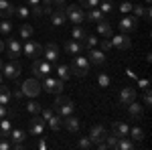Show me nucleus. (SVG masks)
<instances>
[{
  "instance_id": "f257e3e1",
  "label": "nucleus",
  "mask_w": 152,
  "mask_h": 150,
  "mask_svg": "<svg viewBox=\"0 0 152 150\" xmlns=\"http://www.w3.org/2000/svg\"><path fill=\"white\" fill-rule=\"evenodd\" d=\"M69 69H71V77H85L87 71H89V59L85 55H73V61L69 63Z\"/></svg>"
},
{
  "instance_id": "f03ea898",
  "label": "nucleus",
  "mask_w": 152,
  "mask_h": 150,
  "mask_svg": "<svg viewBox=\"0 0 152 150\" xmlns=\"http://www.w3.org/2000/svg\"><path fill=\"white\" fill-rule=\"evenodd\" d=\"M53 110H55V114H59L61 118H67V116L73 114L75 104L71 102L69 97H65V95L57 93V97H55V102H53Z\"/></svg>"
},
{
  "instance_id": "7ed1b4c3",
  "label": "nucleus",
  "mask_w": 152,
  "mask_h": 150,
  "mask_svg": "<svg viewBox=\"0 0 152 150\" xmlns=\"http://www.w3.org/2000/svg\"><path fill=\"white\" fill-rule=\"evenodd\" d=\"M53 71V65L49 63L47 59H35L33 61V73H35V77L37 79H43V77H47L49 73Z\"/></svg>"
},
{
  "instance_id": "20e7f679",
  "label": "nucleus",
  "mask_w": 152,
  "mask_h": 150,
  "mask_svg": "<svg viewBox=\"0 0 152 150\" xmlns=\"http://www.w3.org/2000/svg\"><path fill=\"white\" fill-rule=\"evenodd\" d=\"M41 87L45 89V91H49V93H61L63 91V87H65V81H61L59 77H43V83H41Z\"/></svg>"
},
{
  "instance_id": "39448f33",
  "label": "nucleus",
  "mask_w": 152,
  "mask_h": 150,
  "mask_svg": "<svg viewBox=\"0 0 152 150\" xmlns=\"http://www.w3.org/2000/svg\"><path fill=\"white\" fill-rule=\"evenodd\" d=\"M20 71H23V67H20L18 59H10L8 63L2 65V75H4L6 79H18Z\"/></svg>"
},
{
  "instance_id": "423d86ee",
  "label": "nucleus",
  "mask_w": 152,
  "mask_h": 150,
  "mask_svg": "<svg viewBox=\"0 0 152 150\" xmlns=\"http://www.w3.org/2000/svg\"><path fill=\"white\" fill-rule=\"evenodd\" d=\"M41 81L37 79V77H33V79H26L23 81V85H20V91H23V95H28V97H37L39 93H41Z\"/></svg>"
},
{
  "instance_id": "0eeeda50",
  "label": "nucleus",
  "mask_w": 152,
  "mask_h": 150,
  "mask_svg": "<svg viewBox=\"0 0 152 150\" xmlns=\"http://www.w3.org/2000/svg\"><path fill=\"white\" fill-rule=\"evenodd\" d=\"M65 8V16L69 18L71 23H75V24H81L83 20H85V12H83L81 6H63Z\"/></svg>"
},
{
  "instance_id": "6e6552de",
  "label": "nucleus",
  "mask_w": 152,
  "mask_h": 150,
  "mask_svg": "<svg viewBox=\"0 0 152 150\" xmlns=\"http://www.w3.org/2000/svg\"><path fill=\"white\" fill-rule=\"evenodd\" d=\"M23 53L26 55V57H31V59H39L41 55H43V45L37 43V41H26V43L23 45Z\"/></svg>"
},
{
  "instance_id": "1a4fd4ad",
  "label": "nucleus",
  "mask_w": 152,
  "mask_h": 150,
  "mask_svg": "<svg viewBox=\"0 0 152 150\" xmlns=\"http://www.w3.org/2000/svg\"><path fill=\"white\" fill-rule=\"evenodd\" d=\"M110 41H112V49H118V51H126V49L132 47V41H130V37L126 35V33H122V35H112Z\"/></svg>"
},
{
  "instance_id": "9d476101",
  "label": "nucleus",
  "mask_w": 152,
  "mask_h": 150,
  "mask_svg": "<svg viewBox=\"0 0 152 150\" xmlns=\"http://www.w3.org/2000/svg\"><path fill=\"white\" fill-rule=\"evenodd\" d=\"M105 136H107V130H105L102 124H95V126H91V130H89V140H91L94 144L104 142Z\"/></svg>"
},
{
  "instance_id": "9b49d317",
  "label": "nucleus",
  "mask_w": 152,
  "mask_h": 150,
  "mask_svg": "<svg viewBox=\"0 0 152 150\" xmlns=\"http://www.w3.org/2000/svg\"><path fill=\"white\" fill-rule=\"evenodd\" d=\"M4 49L8 51V57L10 59H18L20 55H23V45H20L18 39H10V41L4 45Z\"/></svg>"
},
{
  "instance_id": "f8f14e48",
  "label": "nucleus",
  "mask_w": 152,
  "mask_h": 150,
  "mask_svg": "<svg viewBox=\"0 0 152 150\" xmlns=\"http://www.w3.org/2000/svg\"><path fill=\"white\" fill-rule=\"evenodd\" d=\"M118 26H120V31L122 33H132V31H136V26H138V16H124L120 23H118Z\"/></svg>"
},
{
  "instance_id": "ddd939ff",
  "label": "nucleus",
  "mask_w": 152,
  "mask_h": 150,
  "mask_svg": "<svg viewBox=\"0 0 152 150\" xmlns=\"http://www.w3.org/2000/svg\"><path fill=\"white\" fill-rule=\"evenodd\" d=\"M43 130H45V120L41 118L39 114H35L31 118V126H28V132L33 134V136H41L43 134Z\"/></svg>"
},
{
  "instance_id": "4468645a",
  "label": "nucleus",
  "mask_w": 152,
  "mask_h": 150,
  "mask_svg": "<svg viewBox=\"0 0 152 150\" xmlns=\"http://www.w3.org/2000/svg\"><path fill=\"white\" fill-rule=\"evenodd\" d=\"M43 57L47 59L49 63H57L59 61V47L55 43H47L43 47Z\"/></svg>"
},
{
  "instance_id": "2eb2a0df",
  "label": "nucleus",
  "mask_w": 152,
  "mask_h": 150,
  "mask_svg": "<svg viewBox=\"0 0 152 150\" xmlns=\"http://www.w3.org/2000/svg\"><path fill=\"white\" fill-rule=\"evenodd\" d=\"M89 65H95V67H104L105 65V53L102 49H89Z\"/></svg>"
},
{
  "instance_id": "dca6fc26",
  "label": "nucleus",
  "mask_w": 152,
  "mask_h": 150,
  "mask_svg": "<svg viewBox=\"0 0 152 150\" xmlns=\"http://www.w3.org/2000/svg\"><path fill=\"white\" fill-rule=\"evenodd\" d=\"M51 23L55 24V26H61V24L67 23V16H65V8H63V4L57 6V8H53V12H51Z\"/></svg>"
},
{
  "instance_id": "f3484780",
  "label": "nucleus",
  "mask_w": 152,
  "mask_h": 150,
  "mask_svg": "<svg viewBox=\"0 0 152 150\" xmlns=\"http://www.w3.org/2000/svg\"><path fill=\"white\" fill-rule=\"evenodd\" d=\"M126 108H128L130 120H142V116H144V108H142L140 104H136V100H134V102H130Z\"/></svg>"
},
{
  "instance_id": "a211bd4d",
  "label": "nucleus",
  "mask_w": 152,
  "mask_h": 150,
  "mask_svg": "<svg viewBox=\"0 0 152 150\" xmlns=\"http://www.w3.org/2000/svg\"><path fill=\"white\" fill-rule=\"evenodd\" d=\"M136 100V89L134 87H124L122 91H120V104L122 105H128L130 102H134Z\"/></svg>"
},
{
  "instance_id": "6ab92c4d",
  "label": "nucleus",
  "mask_w": 152,
  "mask_h": 150,
  "mask_svg": "<svg viewBox=\"0 0 152 150\" xmlns=\"http://www.w3.org/2000/svg\"><path fill=\"white\" fill-rule=\"evenodd\" d=\"M16 10V6L10 4L8 0H0V18H10Z\"/></svg>"
},
{
  "instance_id": "aec40b11",
  "label": "nucleus",
  "mask_w": 152,
  "mask_h": 150,
  "mask_svg": "<svg viewBox=\"0 0 152 150\" xmlns=\"http://www.w3.org/2000/svg\"><path fill=\"white\" fill-rule=\"evenodd\" d=\"M8 140H10V144H16V142H24V140H26V132H24L23 128H12L10 134H8Z\"/></svg>"
},
{
  "instance_id": "412c9836",
  "label": "nucleus",
  "mask_w": 152,
  "mask_h": 150,
  "mask_svg": "<svg viewBox=\"0 0 152 150\" xmlns=\"http://www.w3.org/2000/svg\"><path fill=\"white\" fill-rule=\"evenodd\" d=\"M63 126L67 128L69 132H79V128H81V124H79V120H77L75 116L71 114V116H67V118H63Z\"/></svg>"
},
{
  "instance_id": "4be33fe9",
  "label": "nucleus",
  "mask_w": 152,
  "mask_h": 150,
  "mask_svg": "<svg viewBox=\"0 0 152 150\" xmlns=\"http://www.w3.org/2000/svg\"><path fill=\"white\" fill-rule=\"evenodd\" d=\"M65 51H67V55H79L83 51V45L79 41H73V39H71V41L65 43Z\"/></svg>"
},
{
  "instance_id": "5701e85b",
  "label": "nucleus",
  "mask_w": 152,
  "mask_h": 150,
  "mask_svg": "<svg viewBox=\"0 0 152 150\" xmlns=\"http://www.w3.org/2000/svg\"><path fill=\"white\" fill-rule=\"evenodd\" d=\"M130 132V126L126 122H116L114 126H112V134H116L118 138H122V136H128Z\"/></svg>"
},
{
  "instance_id": "b1692460",
  "label": "nucleus",
  "mask_w": 152,
  "mask_h": 150,
  "mask_svg": "<svg viewBox=\"0 0 152 150\" xmlns=\"http://www.w3.org/2000/svg\"><path fill=\"white\" fill-rule=\"evenodd\" d=\"M116 148L118 150H134V148H136V142H134V140H130L128 136H122V138H118Z\"/></svg>"
},
{
  "instance_id": "393cba45",
  "label": "nucleus",
  "mask_w": 152,
  "mask_h": 150,
  "mask_svg": "<svg viewBox=\"0 0 152 150\" xmlns=\"http://www.w3.org/2000/svg\"><path fill=\"white\" fill-rule=\"evenodd\" d=\"M97 31H99V35H102V37H105V39H110V37L114 35V31H112V24L107 23L105 18L97 23Z\"/></svg>"
},
{
  "instance_id": "a878e982",
  "label": "nucleus",
  "mask_w": 152,
  "mask_h": 150,
  "mask_svg": "<svg viewBox=\"0 0 152 150\" xmlns=\"http://www.w3.org/2000/svg\"><path fill=\"white\" fill-rule=\"evenodd\" d=\"M55 71H57V77L61 81H69L71 79V69H69V65H57L55 67Z\"/></svg>"
},
{
  "instance_id": "bb28decb",
  "label": "nucleus",
  "mask_w": 152,
  "mask_h": 150,
  "mask_svg": "<svg viewBox=\"0 0 152 150\" xmlns=\"http://www.w3.org/2000/svg\"><path fill=\"white\" fill-rule=\"evenodd\" d=\"M10 118H0V136L2 138H8V134H10Z\"/></svg>"
},
{
  "instance_id": "cd10ccee",
  "label": "nucleus",
  "mask_w": 152,
  "mask_h": 150,
  "mask_svg": "<svg viewBox=\"0 0 152 150\" xmlns=\"http://www.w3.org/2000/svg\"><path fill=\"white\" fill-rule=\"evenodd\" d=\"M85 18H87V20H94V23H99V20L105 18V14L102 10H97V8H89L87 14H85Z\"/></svg>"
},
{
  "instance_id": "c85d7f7f",
  "label": "nucleus",
  "mask_w": 152,
  "mask_h": 150,
  "mask_svg": "<svg viewBox=\"0 0 152 150\" xmlns=\"http://www.w3.org/2000/svg\"><path fill=\"white\" fill-rule=\"evenodd\" d=\"M47 122H49V128H51L53 132H57L59 128H63V118H61L59 114H53V116L47 120Z\"/></svg>"
},
{
  "instance_id": "c756f323",
  "label": "nucleus",
  "mask_w": 152,
  "mask_h": 150,
  "mask_svg": "<svg viewBox=\"0 0 152 150\" xmlns=\"http://www.w3.org/2000/svg\"><path fill=\"white\" fill-rule=\"evenodd\" d=\"M85 35H87V31L83 29L81 24H75V26H73V31H71V37H73V41H79V43H81L83 39H85Z\"/></svg>"
},
{
  "instance_id": "7c9ffc66",
  "label": "nucleus",
  "mask_w": 152,
  "mask_h": 150,
  "mask_svg": "<svg viewBox=\"0 0 152 150\" xmlns=\"http://www.w3.org/2000/svg\"><path fill=\"white\" fill-rule=\"evenodd\" d=\"M10 33H12V23L8 20V18H2V20H0V35L10 37Z\"/></svg>"
},
{
  "instance_id": "2f4dec72",
  "label": "nucleus",
  "mask_w": 152,
  "mask_h": 150,
  "mask_svg": "<svg viewBox=\"0 0 152 150\" xmlns=\"http://www.w3.org/2000/svg\"><path fill=\"white\" fill-rule=\"evenodd\" d=\"M0 104L2 105L10 104V89H8L6 85H2V83H0Z\"/></svg>"
},
{
  "instance_id": "473e14b6",
  "label": "nucleus",
  "mask_w": 152,
  "mask_h": 150,
  "mask_svg": "<svg viewBox=\"0 0 152 150\" xmlns=\"http://www.w3.org/2000/svg\"><path fill=\"white\" fill-rule=\"evenodd\" d=\"M128 136L132 140H134V142H142V140H144V130H142V128H130V132H128Z\"/></svg>"
},
{
  "instance_id": "72a5a7b5",
  "label": "nucleus",
  "mask_w": 152,
  "mask_h": 150,
  "mask_svg": "<svg viewBox=\"0 0 152 150\" xmlns=\"http://www.w3.org/2000/svg\"><path fill=\"white\" fill-rule=\"evenodd\" d=\"M18 35H20V39H31V37H33V26L26 24V23H23L20 29H18Z\"/></svg>"
},
{
  "instance_id": "f704fd0d",
  "label": "nucleus",
  "mask_w": 152,
  "mask_h": 150,
  "mask_svg": "<svg viewBox=\"0 0 152 150\" xmlns=\"http://www.w3.org/2000/svg\"><path fill=\"white\" fill-rule=\"evenodd\" d=\"M94 146V142L89 140V136H83V138H79V142H77V148H81V150H89Z\"/></svg>"
},
{
  "instance_id": "c9c22d12",
  "label": "nucleus",
  "mask_w": 152,
  "mask_h": 150,
  "mask_svg": "<svg viewBox=\"0 0 152 150\" xmlns=\"http://www.w3.org/2000/svg\"><path fill=\"white\" fill-rule=\"evenodd\" d=\"M97 6H99V10L104 12V14H107V12L114 10V2H112V0H104V2H99Z\"/></svg>"
},
{
  "instance_id": "e433bc0d",
  "label": "nucleus",
  "mask_w": 152,
  "mask_h": 150,
  "mask_svg": "<svg viewBox=\"0 0 152 150\" xmlns=\"http://www.w3.org/2000/svg\"><path fill=\"white\" fill-rule=\"evenodd\" d=\"M41 108H43V105L39 104V102H35V100L26 104V110H28V112H31L33 116H35V114H41Z\"/></svg>"
},
{
  "instance_id": "4c0bfd02",
  "label": "nucleus",
  "mask_w": 152,
  "mask_h": 150,
  "mask_svg": "<svg viewBox=\"0 0 152 150\" xmlns=\"http://www.w3.org/2000/svg\"><path fill=\"white\" fill-rule=\"evenodd\" d=\"M83 45L87 47V49H94V47L97 45V39H95L94 35H89V33H87V35H85V39H83Z\"/></svg>"
},
{
  "instance_id": "58836bf2",
  "label": "nucleus",
  "mask_w": 152,
  "mask_h": 150,
  "mask_svg": "<svg viewBox=\"0 0 152 150\" xmlns=\"http://www.w3.org/2000/svg\"><path fill=\"white\" fill-rule=\"evenodd\" d=\"M14 14L20 18V20H24L26 16H28V6H16V10H14Z\"/></svg>"
},
{
  "instance_id": "ea45409f",
  "label": "nucleus",
  "mask_w": 152,
  "mask_h": 150,
  "mask_svg": "<svg viewBox=\"0 0 152 150\" xmlns=\"http://www.w3.org/2000/svg\"><path fill=\"white\" fill-rule=\"evenodd\" d=\"M97 4H99V0H79V6L81 8H87V10L89 8H95Z\"/></svg>"
},
{
  "instance_id": "a19ab883",
  "label": "nucleus",
  "mask_w": 152,
  "mask_h": 150,
  "mask_svg": "<svg viewBox=\"0 0 152 150\" xmlns=\"http://www.w3.org/2000/svg\"><path fill=\"white\" fill-rule=\"evenodd\" d=\"M104 142L107 144V148H116V144H118V136H116V134H107Z\"/></svg>"
},
{
  "instance_id": "79ce46f5",
  "label": "nucleus",
  "mask_w": 152,
  "mask_h": 150,
  "mask_svg": "<svg viewBox=\"0 0 152 150\" xmlns=\"http://www.w3.org/2000/svg\"><path fill=\"white\" fill-rule=\"evenodd\" d=\"M0 118H14V112H12V110H8L6 105L0 104Z\"/></svg>"
},
{
  "instance_id": "37998d69",
  "label": "nucleus",
  "mask_w": 152,
  "mask_h": 150,
  "mask_svg": "<svg viewBox=\"0 0 152 150\" xmlns=\"http://www.w3.org/2000/svg\"><path fill=\"white\" fill-rule=\"evenodd\" d=\"M97 83H99V87H107V85H110V77H107V73H99Z\"/></svg>"
},
{
  "instance_id": "c03bdc74",
  "label": "nucleus",
  "mask_w": 152,
  "mask_h": 150,
  "mask_svg": "<svg viewBox=\"0 0 152 150\" xmlns=\"http://www.w3.org/2000/svg\"><path fill=\"white\" fill-rule=\"evenodd\" d=\"M132 6H134V4H132L130 0H124V2L120 4V10H122L124 14H126V12H132Z\"/></svg>"
},
{
  "instance_id": "a18cd8bd",
  "label": "nucleus",
  "mask_w": 152,
  "mask_h": 150,
  "mask_svg": "<svg viewBox=\"0 0 152 150\" xmlns=\"http://www.w3.org/2000/svg\"><path fill=\"white\" fill-rule=\"evenodd\" d=\"M41 114H43V120L47 122L49 118H51V116L55 114V110H53V108H41Z\"/></svg>"
},
{
  "instance_id": "49530a36",
  "label": "nucleus",
  "mask_w": 152,
  "mask_h": 150,
  "mask_svg": "<svg viewBox=\"0 0 152 150\" xmlns=\"http://www.w3.org/2000/svg\"><path fill=\"white\" fill-rule=\"evenodd\" d=\"M144 105H146V108H150V105H152V95H150V87H146V89H144Z\"/></svg>"
},
{
  "instance_id": "de8ad7c7",
  "label": "nucleus",
  "mask_w": 152,
  "mask_h": 150,
  "mask_svg": "<svg viewBox=\"0 0 152 150\" xmlns=\"http://www.w3.org/2000/svg\"><path fill=\"white\" fill-rule=\"evenodd\" d=\"M31 8H33V16H37V18H41V16H43V6H41V4L31 6Z\"/></svg>"
},
{
  "instance_id": "09e8293b",
  "label": "nucleus",
  "mask_w": 152,
  "mask_h": 150,
  "mask_svg": "<svg viewBox=\"0 0 152 150\" xmlns=\"http://www.w3.org/2000/svg\"><path fill=\"white\" fill-rule=\"evenodd\" d=\"M99 47H102V51H110V49H112V41H110V39H104V41H102V43H99Z\"/></svg>"
},
{
  "instance_id": "8fccbe9b",
  "label": "nucleus",
  "mask_w": 152,
  "mask_h": 150,
  "mask_svg": "<svg viewBox=\"0 0 152 150\" xmlns=\"http://www.w3.org/2000/svg\"><path fill=\"white\" fill-rule=\"evenodd\" d=\"M132 10H134V16L140 18L142 14H144V6H132Z\"/></svg>"
},
{
  "instance_id": "3c124183",
  "label": "nucleus",
  "mask_w": 152,
  "mask_h": 150,
  "mask_svg": "<svg viewBox=\"0 0 152 150\" xmlns=\"http://www.w3.org/2000/svg\"><path fill=\"white\" fill-rule=\"evenodd\" d=\"M142 16H144V18H146V20H150L152 12H150V8H148V6H144V14H142Z\"/></svg>"
},
{
  "instance_id": "603ef678",
  "label": "nucleus",
  "mask_w": 152,
  "mask_h": 150,
  "mask_svg": "<svg viewBox=\"0 0 152 150\" xmlns=\"http://www.w3.org/2000/svg\"><path fill=\"white\" fill-rule=\"evenodd\" d=\"M10 95L14 97V100H20V97H23V91H20V89H14V91H12Z\"/></svg>"
},
{
  "instance_id": "864d4df0",
  "label": "nucleus",
  "mask_w": 152,
  "mask_h": 150,
  "mask_svg": "<svg viewBox=\"0 0 152 150\" xmlns=\"http://www.w3.org/2000/svg\"><path fill=\"white\" fill-rule=\"evenodd\" d=\"M37 4H41V0H26V6H37Z\"/></svg>"
},
{
  "instance_id": "5fc2aeb1",
  "label": "nucleus",
  "mask_w": 152,
  "mask_h": 150,
  "mask_svg": "<svg viewBox=\"0 0 152 150\" xmlns=\"http://www.w3.org/2000/svg\"><path fill=\"white\" fill-rule=\"evenodd\" d=\"M39 148L45 150V148H47V142H45V140H41V142H39Z\"/></svg>"
},
{
  "instance_id": "6e6d98bb",
  "label": "nucleus",
  "mask_w": 152,
  "mask_h": 150,
  "mask_svg": "<svg viewBox=\"0 0 152 150\" xmlns=\"http://www.w3.org/2000/svg\"><path fill=\"white\" fill-rule=\"evenodd\" d=\"M63 2H65V0H53V4H55V6H61Z\"/></svg>"
},
{
  "instance_id": "4d7b16f0",
  "label": "nucleus",
  "mask_w": 152,
  "mask_h": 150,
  "mask_svg": "<svg viewBox=\"0 0 152 150\" xmlns=\"http://www.w3.org/2000/svg\"><path fill=\"white\" fill-rule=\"evenodd\" d=\"M2 51H4V43L0 41V53H2Z\"/></svg>"
},
{
  "instance_id": "13d9d810",
  "label": "nucleus",
  "mask_w": 152,
  "mask_h": 150,
  "mask_svg": "<svg viewBox=\"0 0 152 150\" xmlns=\"http://www.w3.org/2000/svg\"><path fill=\"white\" fill-rule=\"evenodd\" d=\"M2 65H4V63H2V59H0V73H2Z\"/></svg>"
},
{
  "instance_id": "bf43d9fd",
  "label": "nucleus",
  "mask_w": 152,
  "mask_h": 150,
  "mask_svg": "<svg viewBox=\"0 0 152 150\" xmlns=\"http://www.w3.org/2000/svg\"><path fill=\"white\" fill-rule=\"evenodd\" d=\"M2 79H4V75H2V73H0V83H2Z\"/></svg>"
},
{
  "instance_id": "052dcab7",
  "label": "nucleus",
  "mask_w": 152,
  "mask_h": 150,
  "mask_svg": "<svg viewBox=\"0 0 152 150\" xmlns=\"http://www.w3.org/2000/svg\"><path fill=\"white\" fill-rule=\"evenodd\" d=\"M150 2H152V0H146V4H150Z\"/></svg>"
}]
</instances>
